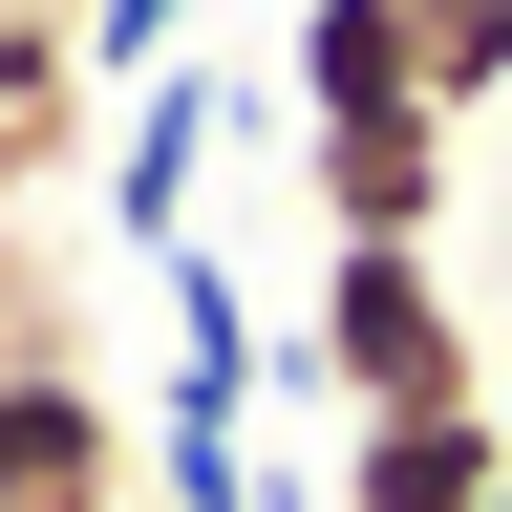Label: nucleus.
Segmentation results:
<instances>
[{
  "instance_id": "obj_1",
  "label": "nucleus",
  "mask_w": 512,
  "mask_h": 512,
  "mask_svg": "<svg viewBox=\"0 0 512 512\" xmlns=\"http://www.w3.org/2000/svg\"><path fill=\"white\" fill-rule=\"evenodd\" d=\"M299 384H320L342 427H384V406H491V342H470V299H448V256L342 235L320 299H299Z\"/></svg>"
},
{
  "instance_id": "obj_2",
  "label": "nucleus",
  "mask_w": 512,
  "mask_h": 512,
  "mask_svg": "<svg viewBox=\"0 0 512 512\" xmlns=\"http://www.w3.org/2000/svg\"><path fill=\"white\" fill-rule=\"evenodd\" d=\"M0 512H128V406L86 384V342L0 363Z\"/></svg>"
},
{
  "instance_id": "obj_3",
  "label": "nucleus",
  "mask_w": 512,
  "mask_h": 512,
  "mask_svg": "<svg viewBox=\"0 0 512 512\" xmlns=\"http://www.w3.org/2000/svg\"><path fill=\"white\" fill-rule=\"evenodd\" d=\"M448 171H470V128L448 107H384V128H299V192H320V235H448Z\"/></svg>"
},
{
  "instance_id": "obj_4",
  "label": "nucleus",
  "mask_w": 512,
  "mask_h": 512,
  "mask_svg": "<svg viewBox=\"0 0 512 512\" xmlns=\"http://www.w3.org/2000/svg\"><path fill=\"white\" fill-rule=\"evenodd\" d=\"M342 512H512V384H491V406H384V427H342Z\"/></svg>"
},
{
  "instance_id": "obj_5",
  "label": "nucleus",
  "mask_w": 512,
  "mask_h": 512,
  "mask_svg": "<svg viewBox=\"0 0 512 512\" xmlns=\"http://www.w3.org/2000/svg\"><path fill=\"white\" fill-rule=\"evenodd\" d=\"M214 128H235L214 64L128 86V128H107V235H128V256H192V171H214Z\"/></svg>"
},
{
  "instance_id": "obj_6",
  "label": "nucleus",
  "mask_w": 512,
  "mask_h": 512,
  "mask_svg": "<svg viewBox=\"0 0 512 512\" xmlns=\"http://www.w3.org/2000/svg\"><path fill=\"white\" fill-rule=\"evenodd\" d=\"M427 0H299V128H384V107H427Z\"/></svg>"
},
{
  "instance_id": "obj_7",
  "label": "nucleus",
  "mask_w": 512,
  "mask_h": 512,
  "mask_svg": "<svg viewBox=\"0 0 512 512\" xmlns=\"http://www.w3.org/2000/svg\"><path fill=\"white\" fill-rule=\"evenodd\" d=\"M0 128L64 171V128H86V22H0Z\"/></svg>"
},
{
  "instance_id": "obj_8",
  "label": "nucleus",
  "mask_w": 512,
  "mask_h": 512,
  "mask_svg": "<svg viewBox=\"0 0 512 512\" xmlns=\"http://www.w3.org/2000/svg\"><path fill=\"white\" fill-rule=\"evenodd\" d=\"M406 64H427V107L470 128V107L512 86V0H427V43H406Z\"/></svg>"
},
{
  "instance_id": "obj_9",
  "label": "nucleus",
  "mask_w": 512,
  "mask_h": 512,
  "mask_svg": "<svg viewBox=\"0 0 512 512\" xmlns=\"http://www.w3.org/2000/svg\"><path fill=\"white\" fill-rule=\"evenodd\" d=\"M150 491H171V512H278L256 427H150Z\"/></svg>"
},
{
  "instance_id": "obj_10",
  "label": "nucleus",
  "mask_w": 512,
  "mask_h": 512,
  "mask_svg": "<svg viewBox=\"0 0 512 512\" xmlns=\"http://www.w3.org/2000/svg\"><path fill=\"white\" fill-rule=\"evenodd\" d=\"M192 64V0H86V86H171Z\"/></svg>"
},
{
  "instance_id": "obj_11",
  "label": "nucleus",
  "mask_w": 512,
  "mask_h": 512,
  "mask_svg": "<svg viewBox=\"0 0 512 512\" xmlns=\"http://www.w3.org/2000/svg\"><path fill=\"white\" fill-rule=\"evenodd\" d=\"M43 342H64V299L22 278V235H0V363H43Z\"/></svg>"
},
{
  "instance_id": "obj_12",
  "label": "nucleus",
  "mask_w": 512,
  "mask_h": 512,
  "mask_svg": "<svg viewBox=\"0 0 512 512\" xmlns=\"http://www.w3.org/2000/svg\"><path fill=\"white\" fill-rule=\"evenodd\" d=\"M22 192H43V150H22V128H0V214H22Z\"/></svg>"
}]
</instances>
